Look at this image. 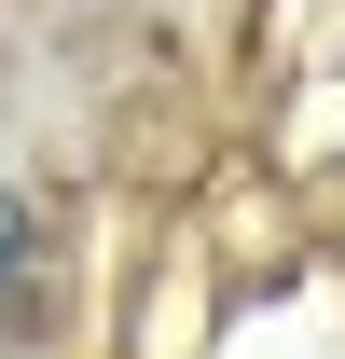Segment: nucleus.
I'll return each mask as SVG.
<instances>
[{
	"label": "nucleus",
	"instance_id": "f257e3e1",
	"mask_svg": "<svg viewBox=\"0 0 345 359\" xmlns=\"http://www.w3.org/2000/svg\"><path fill=\"white\" fill-rule=\"evenodd\" d=\"M28 304V194H0V318Z\"/></svg>",
	"mask_w": 345,
	"mask_h": 359
}]
</instances>
